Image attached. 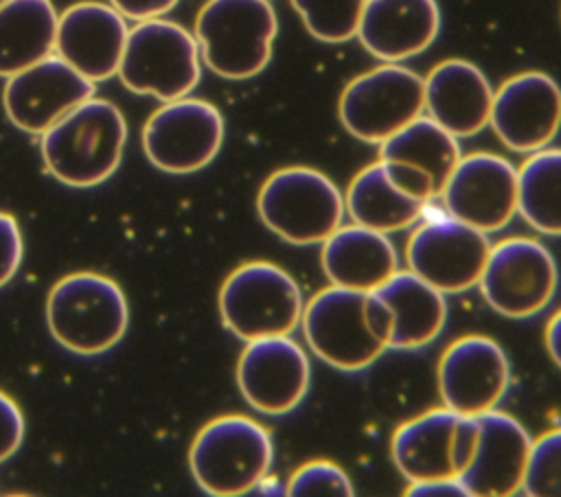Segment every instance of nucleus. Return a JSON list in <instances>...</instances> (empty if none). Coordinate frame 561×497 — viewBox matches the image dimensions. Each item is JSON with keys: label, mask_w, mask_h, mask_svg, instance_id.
<instances>
[{"label": "nucleus", "mask_w": 561, "mask_h": 497, "mask_svg": "<svg viewBox=\"0 0 561 497\" xmlns=\"http://www.w3.org/2000/svg\"><path fill=\"white\" fill-rule=\"evenodd\" d=\"M460 416L449 407H436L394 431L392 460L410 484L456 477L454 436Z\"/></svg>", "instance_id": "obj_23"}, {"label": "nucleus", "mask_w": 561, "mask_h": 497, "mask_svg": "<svg viewBox=\"0 0 561 497\" xmlns=\"http://www.w3.org/2000/svg\"><path fill=\"white\" fill-rule=\"evenodd\" d=\"M256 210L265 228L283 241L311 245L322 243L342 226L344 197L324 173L287 166L263 182Z\"/></svg>", "instance_id": "obj_7"}, {"label": "nucleus", "mask_w": 561, "mask_h": 497, "mask_svg": "<svg viewBox=\"0 0 561 497\" xmlns=\"http://www.w3.org/2000/svg\"><path fill=\"white\" fill-rule=\"evenodd\" d=\"M22 261V234L18 228V221L0 212V287L7 285Z\"/></svg>", "instance_id": "obj_32"}, {"label": "nucleus", "mask_w": 561, "mask_h": 497, "mask_svg": "<svg viewBox=\"0 0 561 497\" xmlns=\"http://www.w3.org/2000/svg\"><path fill=\"white\" fill-rule=\"evenodd\" d=\"M57 11L50 0H7L0 4V77H11L55 48Z\"/></svg>", "instance_id": "obj_26"}, {"label": "nucleus", "mask_w": 561, "mask_h": 497, "mask_svg": "<svg viewBox=\"0 0 561 497\" xmlns=\"http://www.w3.org/2000/svg\"><path fill=\"white\" fill-rule=\"evenodd\" d=\"M125 18L103 2H77L57 20L55 50L92 83L118 72L125 39Z\"/></svg>", "instance_id": "obj_18"}, {"label": "nucleus", "mask_w": 561, "mask_h": 497, "mask_svg": "<svg viewBox=\"0 0 561 497\" xmlns=\"http://www.w3.org/2000/svg\"><path fill=\"white\" fill-rule=\"evenodd\" d=\"M110 4L123 18L142 22V20H151L169 13L178 4V0H110Z\"/></svg>", "instance_id": "obj_34"}, {"label": "nucleus", "mask_w": 561, "mask_h": 497, "mask_svg": "<svg viewBox=\"0 0 561 497\" xmlns=\"http://www.w3.org/2000/svg\"><path fill=\"white\" fill-rule=\"evenodd\" d=\"M274 460L270 431L241 414L206 423L188 451V466L197 486L215 497L250 493L267 477Z\"/></svg>", "instance_id": "obj_4"}, {"label": "nucleus", "mask_w": 561, "mask_h": 497, "mask_svg": "<svg viewBox=\"0 0 561 497\" xmlns=\"http://www.w3.org/2000/svg\"><path fill=\"white\" fill-rule=\"evenodd\" d=\"M405 495L412 497H465L467 490L458 477H443V479H427V482H412Z\"/></svg>", "instance_id": "obj_35"}, {"label": "nucleus", "mask_w": 561, "mask_h": 497, "mask_svg": "<svg viewBox=\"0 0 561 497\" xmlns=\"http://www.w3.org/2000/svg\"><path fill=\"white\" fill-rule=\"evenodd\" d=\"M373 293L392 313L390 348H421L440 335L447 320L445 293L416 274L397 269Z\"/></svg>", "instance_id": "obj_24"}, {"label": "nucleus", "mask_w": 561, "mask_h": 497, "mask_svg": "<svg viewBox=\"0 0 561 497\" xmlns=\"http://www.w3.org/2000/svg\"><path fill=\"white\" fill-rule=\"evenodd\" d=\"M511 381L502 346L484 335H465L438 361V392L445 407L462 416L493 409Z\"/></svg>", "instance_id": "obj_17"}, {"label": "nucleus", "mask_w": 561, "mask_h": 497, "mask_svg": "<svg viewBox=\"0 0 561 497\" xmlns=\"http://www.w3.org/2000/svg\"><path fill=\"white\" fill-rule=\"evenodd\" d=\"M381 160L405 162L423 171L440 195L454 166L460 160V145L454 134L430 116H419L379 145Z\"/></svg>", "instance_id": "obj_27"}, {"label": "nucleus", "mask_w": 561, "mask_h": 497, "mask_svg": "<svg viewBox=\"0 0 561 497\" xmlns=\"http://www.w3.org/2000/svg\"><path fill=\"white\" fill-rule=\"evenodd\" d=\"M491 243L484 232L454 219L436 217L419 223L408 241L412 274L443 293H462L478 285Z\"/></svg>", "instance_id": "obj_12"}, {"label": "nucleus", "mask_w": 561, "mask_h": 497, "mask_svg": "<svg viewBox=\"0 0 561 497\" xmlns=\"http://www.w3.org/2000/svg\"><path fill=\"white\" fill-rule=\"evenodd\" d=\"M476 418L480 425L476 453L458 479L467 495L511 497L522 490L533 440L517 418L495 407Z\"/></svg>", "instance_id": "obj_19"}, {"label": "nucleus", "mask_w": 561, "mask_h": 497, "mask_svg": "<svg viewBox=\"0 0 561 497\" xmlns=\"http://www.w3.org/2000/svg\"><path fill=\"white\" fill-rule=\"evenodd\" d=\"M320 256L331 285L355 291H375L399 267L392 241L357 223L340 226L324 239Z\"/></svg>", "instance_id": "obj_22"}, {"label": "nucleus", "mask_w": 561, "mask_h": 497, "mask_svg": "<svg viewBox=\"0 0 561 497\" xmlns=\"http://www.w3.org/2000/svg\"><path fill=\"white\" fill-rule=\"evenodd\" d=\"M291 497H351L355 495L351 477L329 460H313L294 471L285 486Z\"/></svg>", "instance_id": "obj_31"}, {"label": "nucleus", "mask_w": 561, "mask_h": 497, "mask_svg": "<svg viewBox=\"0 0 561 497\" xmlns=\"http://www.w3.org/2000/svg\"><path fill=\"white\" fill-rule=\"evenodd\" d=\"M125 140L123 112L112 101L90 96L42 134V158L61 184L90 188L118 169Z\"/></svg>", "instance_id": "obj_2"}, {"label": "nucleus", "mask_w": 561, "mask_h": 497, "mask_svg": "<svg viewBox=\"0 0 561 497\" xmlns=\"http://www.w3.org/2000/svg\"><path fill=\"white\" fill-rule=\"evenodd\" d=\"M425 201L399 188L381 160L362 169L348 184L344 195V210L353 223L377 230L399 232L416 223L425 212Z\"/></svg>", "instance_id": "obj_25"}, {"label": "nucleus", "mask_w": 561, "mask_h": 497, "mask_svg": "<svg viewBox=\"0 0 561 497\" xmlns=\"http://www.w3.org/2000/svg\"><path fill=\"white\" fill-rule=\"evenodd\" d=\"M425 109L423 77L401 63H381L346 83L337 114L357 140L381 145Z\"/></svg>", "instance_id": "obj_9"}, {"label": "nucleus", "mask_w": 561, "mask_h": 497, "mask_svg": "<svg viewBox=\"0 0 561 497\" xmlns=\"http://www.w3.org/2000/svg\"><path fill=\"white\" fill-rule=\"evenodd\" d=\"M489 125L500 142L515 153L548 147L561 129V88L537 70L506 79L493 92Z\"/></svg>", "instance_id": "obj_14"}, {"label": "nucleus", "mask_w": 561, "mask_h": 497, "mask_svg": "<svg viewBox=\"0 0 561 497\" xmlns=\"http://www.w3.org/2000/svg\"><path fill=\"white\" fill-rule=\"evenodd\" d=\"M94 94V83L59 55L7 77L2 105L9 120L26 134H44L64 114Z\"/></svg>", "instance_id": "obj_16"}, {"label": "nucleus", "mask_w": 561, "mask_h": 497, "mask_svg": "<svg viewBox=\"0 0 561 497\" xmlns=\"http://www.w3.org/2000/svg\"><path fill=\"white\" fill-rule=\"evenodd\" d=\"M24 438V418L11 396L0 390V462L11 458Z\"/></svg>", "instance_id": "obj_33"}, {"label": "nucleus", "mask_w": 561, "mask_h": 497, "mask_svg": "<svg viewBox=\"0 0 561 497\" xmlns=\"http://www.w3.org/2000/svg\"><path fill=\"white\" fill-rule=\"evenodd\" d=\"M302 307L296 280L267 261L239 265L219 289L224 326L243 342L289 335L300 324Z\"/></svg>", "instance_id": "obj_8"}, {"label": "nucleus", "mask_w": 561, "mask_h": 497, "mask_svg": "<svg viewBox=\"0 0 561 497\" xmlns=\"http://www.w3.org/2000/svg\"><path fill=\"white\" fill-rule=\"evenodd\" d=\"M245 344L237 361V385L245 403L267 416L291 412L309 390L307 352L289 335Z\"/></svg>", "instance_id": "obj_15"}, {"label": "nucleus", "mask_w": 561, "mask_h": 497, "mask_svg": "<svg viewBox=\"0 0 561 497\" xmlns=\"http://www.w3.org/2000/svg\"><path fill=\"white\" fill-rule=\"evenodd\" d=\"M559 282L557 263L546 245L511 236L491 245L478 280L486 304L506 317H530L543 311Z\"/></svg>", "instance_id": "obj_10"}, {"label": "nucleus", "mask_w": 561, "mask_h": 497, "mask_svg": "<svg viewBox=\"0 0 561 497\" xmlns=\"http://www.w3.org/2000/svg\"><path fill=\"white\" fill-rule=\"evenodd\" d=\"M300 324L309 348L344 372L368 368L390 348L392 313L373 291L320 289L302 307Z\"/></svg>", "instance_id": "obj_1"}, {"label": "nucleus", "mask_w": 561, "mask_h": 497, "mask_svg": "<svg viewBox=\"0 0 561 497\" xmlns=\"http://www.w3.org/2000/svg\"><path fill=\"white\" fill-rule=\"evenodd\" d=\"M278 18L270 0H208L195 18L202 61L219 77H256L272 59Z\"/></svg>", "instance_id": "obj_3"}, {"label": "nucleus", "mask_w": 561, "mask_h": 497, "mask_svg": "<svg viewBox=\"0 0 561 497\" xmlns=\"http://www.w3.org/2000/svg\"><path fill=\"white\" fill-rule=\"evenodd\" d=\"M224 142L221 112L202 99H175L160 105L142 127V149L164 173H195L210 164Z\"/></svg>", "instance_id": "obj_11"}, {"label": "nucleus", "mask_w": 561, "mask_h": 497, "mask_svg": "<svg viewBox=\"0 0 561 497\" xmlns=\"http://www.w3.org/2000/svg\"><path fill=\"white\" fill-rule=\"evenodd\" d=\"M425 112L456 138L480 134L489 125L493 88L471 61L445 59L423 79Z\"/></svg>", "instance_id": "obj_21"}, {"label": "nucleus", "mask_w": 561, "mask_h": 497, "mask_svg": "<svg viewBox=\"0 0 561 497\" xmlns=\"http://www.w3.org/2000/svg\"><path fill=\"white\" fill-rule=\"evenodd\" d=\"M449 217L489 234L517 212V169L495 153L460 155L440 195Z\"/></svg>", "instance_id": "obj_13"}, {"label": "nucleus", "mask_w": 561, "mask_h": 497, "mask_svg": "<svg viewBox=\"0 0 561 497\" xmlns=\"http://www.w3.org/2000/svg\"><path fill=\"white\" fill-rule=\"evenodd\" d=\"M4 2H7V0H0V4H4Z\"/></svg>", "instance_id": "obj_37"}, {"label": "nucleus", "mask_w": 561, "mask_h": 497, "mask_svg": "<svg viewBox=\"0 0 561 497\" xmlns=\"http://www.w3.org/2000/svg\"><path fill=\"white\" fill-rule=\"evenodd\" d=\"M517 212L537 232L561 236V149H539L517 171Z\"/></svg>", "instance_id": "obj_28"}, {"label": "nucleus", "mask_w": 561, "mask_h": 497, "mask_svg": "<svg viewBox=\"0 0 561 497\" xmlns=\"http://www.w3.org/2000/svg\"><path fill=\"white\" fill-rule=\"evenodd\" d=\"M522 490L530 497H561V427L533 440Z\"/></svg>", "instance_id": "obj_30"}, {"label": "nucleus", "mask_w": 561, "mask_h": 497, "mask_svg": "<svg viewBox=\"0 0 561 497\" xmlns=\"http://www.w3.org/2000/svg\"><path fill=\"white\" fill-rule=\"evenodd\" d=\"M199 46L193 33L171 20H142L129 28L118 77L134 94L162 103L186 96L202 77Z\"/></svg>", "instance_id": "obj_6"}, {"label": "nucleus", "mask_w": 561, "mask_h": 497, "mask_svg": "<svg viewBox=\"0 0 561 497\" xmlns=\"http://www.w3.org/2000/svg\"><path fill=\"white\" fill-rule=\"evenodd\" d=\"M129 320L123 289L107 276L77 271L57 280L46 300L50 335L77 355L110 350Z\"/></svg>", "instance_id": "obj_5"}, {"label": "nucleus", "mask_w": 561, "mask_h": 497, "mask_svg": "<svg viewBox=\"0 0 561 497\" xmlns=\"http://www.w3.org/2000/svg\"><path fill=\"white\" fill-rule=\"evenodd\" d=\"M546 348L552 361L561 368V309L548 320L546 326Z\"/></svg>", "instance_id": "obj_36"}, {"label": "nucleus", "mask_w": 561, "mask_h": 497, "mask_svg": "<svg viewBox=\"0 0 561 497\" xmlns=\"http://www.w3.org/2000/svg\"><path fill=\"white\" fill-rule=\"evenodd\" d=\"M440 31L436 0H366L357 39L383 63H399L427 50Z\"/></svg>", "instance_id": "obj_20"}, {"label": "nucleus", "mask_w": 561, "mask_h": 497, "mask_svg": "<svg viewBox=\"0 0 561 497\" xmlns=\"http://www.w3.org/2000/svg\"><path fill=\"white\" fill-rule=\"evenodd\" d=\"M305 28L320 42L342 44L357 35L366 0H289Z\"/></svg>", "instance_id": "obj_29"}]
</instances>
